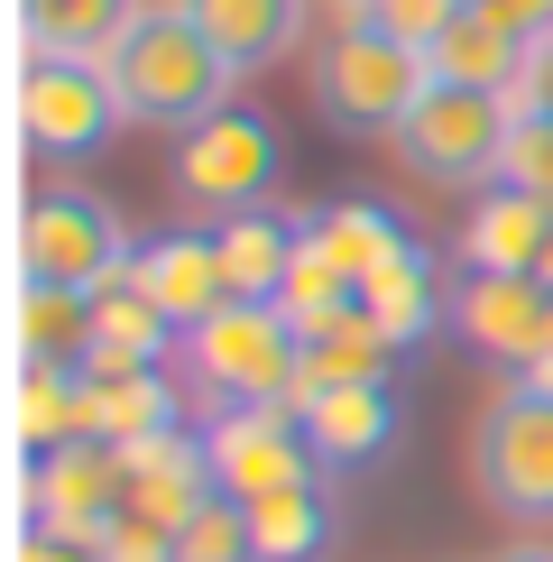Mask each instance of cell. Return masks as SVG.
Instances as JSON below:
<instances>
[{"instance_id":"30bf717a","label":"cell","mask_w":553,"mask_h":562,"mask_svg":"<svg viewBox=\"0 0 553 562\" xmlns=\"http://www.w3.org/2000/svg\"><path fill=\"white\" fill-rule=\"evenodd\" d=\"M19 498H29V526L46 535H75V544H102V526L129 507V471L102 434L65 442V452H37L19 471Z\"/></svg>"},{"instance_id":"277c9868","label":"cell","mask_w":553,"mask_h":562,"mask_svg":"<svg viewBox=\"0 0 553 562\" xmlns=\"http://www.w3.org/2000/svg\"><path fill=\"white\" fill-rule=\"evenodd\" d=\"M471 488L507 526H553V387L507 379L471 415Z\"/></svg>"},{"instance_id":"83f0119b","label":"cell","mask_w":553,"mask_h":562,"mask_svg":"<svg viewBox=\"0 0 553 562\" xmlns=\"http://www.w3.org/2000/svg\"><path fill=\"white\" fill-rule=\"evenodd\" d=\"M351 379H397V350L379 341L369 314H341L323 341H305V387H351ZM295 387V396H305Z\"/></svg>"},{"instance_id":"d6986e66","label":"cell","mask_w":553,"mask_h":562,"mask_svg":"<svg viewBox=\"0 0 553 562\" xmlns=\"http://www.w3.org/2000/svg\"><path fill=\"white\" fill-rule=\"evenodd\" d=\"M184 19L230 56V75H268L305 46V0H184Z\"/></svg>"},{"instance_id":"7402d4cb","label":"cell","mask_w":553,"mask_h":562,"mask_svg":"<svg viewBox=\"0 0 553 562\" xmlns=\"http://www.w3.org/2000/svg\"><path fill=\"white\" fill-rule=\"evenodd\" d=\"M10 425H19V452H29V461L83 442L92 434V379H83V369H19Z\"/></svg>"},{"instance_id":"44dd1931","label":"cell","mask_w":553,"mask_h":562,"mask_svg":"<svg viewBox=\"0 0 553 562\" xmlns=\"http://www.w3.org/2000/svg\"><path fill=\"white\" fill-rule=\"evenodd\" d=\"M138 10L148 0H19V37H29V56H92L102 65Z\"/></svg>"},{"instance_id":"ffe728a7","label":"cell","mask_w":553,"mask_h":562,"mask_svg":"<svg viewBox=\"0 0 553 562\" xmlns=\"http://www.w3.org/2000/svg\"><path fill=\"white\" fill-rule=\"evenodd\" d=\"M526 46H535V37H517V29H498V19L461 10L452 29L425 46V65H433V83H471V92H517V75H526Z\"/></svg>"},{"instance_id":"1f68e13d","label":"cell","mask_w":553,"mask_h":562,"mask_svg":"<svg viewBox=\"0 0 553 562\" xmlns=\"http://www.w3.org/2000/svg\"><path fill=\"white\" fill-rule=\"evenodd\" d=\"M92 562H176V526L138 517V507H121V517L102 526V544H92Z\"/></svg>"},{"instance_id":"4fadbf2b","label":"cell","mask_w":553,"mask_h":562,"mask_svg":"<svg viewBox=\"0 0 553 562\" xmlns=\"http://www.w3.org/2000/svg\"><path fill=\"white\" fill-rule=\"evenodd\" d=\"M544 249H553V203L517 194V184H479L471 213H461L452 268H471V277H535Z\"/></svg>"},{"instance_id":"7a4b0ae2","label":"cell","mask_w":553,"mask_h":562,"mask_svg":"<svg viewBox=\"0 0 553 562\" xmlns=\"http://www.w3.org/2000/svg\"><path fill=\"white\" fill-rule=\"evenodd\" d=\"M425 83H433L425 46L369 29V19H341V29L314 46V65H305L314 121L341 130V138H397V121L425 102Z\"/></svg>"},{"instance_id":"d4e9b609","label":"cell","mask_w":553,"mask_h":562,"mask_svg":"<svg viewBox=\"0 0 553 562\" xmlns=\"http://www.w3.org/2000/svg\"><path fill=\"white\" fill-rule=\"evenodd\" d=\"M249 535H259V562H323L341 544V498H332V488L259 498V507H249Z\"/></svg>"},{"instance_id":"f1b7e54d","label":"cell","mask_w":553,"mask_h":562,"mask_svg":"<svg viewBox=\"0 0 553 562\" xmlns=\"http://www.w3.org/2000/svg\"><path fill=\"white\" fill-rule=\"evenodd\" d=\"M176 562H259L249 507H240V498H203L194 517L176 526Z\"/></svg>"},{"instance_id":"9c48e42d","label":"cell","mask_w":553,"mask_h":562,"mask_svg":"<svg viewBox=\"0 0 553 562\" xmlns=\"http://www.w3.org/2000/svg\"><path fill=\"white\" fill-rule=\"evenodd\" d=\"M203 442H213V480H222V498H240V507L286 498V488H323V480H332L295 406H222Z\"/></svg>"},{"instance_id":"6da1fadb","label":"cell","mask_w":553,"mask_h":562,"mask_svg":"<svg viewBox=\"0 0 553 562\" xmlns=\"http://www.w3.org/2000/svg\"><path fill=\"white\" fill-rule=\"evenodd\" d=\"M102 65H111V92H121V111L138 130H194L213 111H230V83H240L230 56L184 19V0H148Z\"/></svg>"},{"instance_id":"f35d334b","label":"cell","mask_w":553,"mask_h":562,"mask_svg":"<svg viewBox=\"0 0 553 562\" xmlns=\"http://www.w3.org/2000/svg\"><path fill=\"white\" fill-rule=\"evenodd\" d=\"M351 10H360V0H341V19H351Z\"/></svg>"},{"instance_id":"cb8c5ba5","label":"cell","mask_w":553,"mask_h":562,"mask_svg":"<svg viewBox=\"0 0 553 562\" xmlns=\"http://www.w3.org/2000/svg\"><path fill=\"white\" fill-rule=\"evenodd\" d=\"M83 350H92V295L19 277V369H83Z\"/></svg>"},{"instance_id":"5bb4252c","label":"cell","mask_w":553,"mask_h":562,"mask_svg":"<svg viewBox=\"0 0 553 562\" xmlns=\"http://www.w3.org/2000/svg\"><path fill=\"white\" fill-rule=\"evenodd\" d=\"M138 277H148V295L167 304L176 333H194V323H213L230 304V268H222V231L184 222V231H157L148 249H138Z\"/></svg>"},{"instance_id":"7c38bea8","label":"cell","mask_w":553,"mask_h":562,"mask_svg":"<svg viewBox=\"0 0 553 562\" xmlns=\"http://www.w3.org/2000/svg\"><path fill=\"white\" fill-rule=\"evenodd\" d=\"M544 323H553V286L544 277H471V268L452 277V341H471L479 360L526 369L535 341H544Z\"/></svg>"},{"instance_id":"484cf974","label":"cell","mask_w":553,"mask_h":562,"mask_svg":"<svg viewBox=\"0 0 553 562\" xmlns=\"http://www.w3.org/2000/svg\"><path fill=\"white\" fill-rule=\"evenodd\" d=\"M92 434L102 442H157V434H184V406L157 369H129V379H92Z\"/></svg>"},{"instance_id":"d590c367","label":"cell","mask_w":553,"mask_h":562,"mask_svg":"<svg viewBox=\"0 0 553 562\" xmlns=\"http://www.w3.org/2000/svg\"><path fill=\"white\" fill-rule=\"evenodd\" d=\"M517 379H526V387H553V323H544V341H535V360H526Z\"/></svg>"},{"instance_id":"8992f818","label":"cell","mask_w":553,"mask_h":562,"mask_svg":"<svg viewBox=\"0 0 553 562\" xmlns=\"http://www.w3.org/2000/svg\"><path fill=\"white\" fill-rule=\"evenodd\" d=\"M184 350L222 406H295V387H305V333L259 295H230L213 323L184 333Z\"/></svg>"},{"instance_id":"ac0fdd59","label":"cell","mask_w":553,"mask_h":562,"mask_svg":"<svg viewBox=\"0 0 553 562\" xmlns=\"http://www.w3.org/2000/svg\"><path fill=\"white\" fill-rule=\"evenodd\" d=\"M360 314L379 323L387 350H415V341L452 333V277H443V259H433V249H406L387 277L360 286Z\"/></svg>"},{"instance_id":"74e56055","label":"cell","mask_w":553,"mask_h":562,"mask_svg":"<svg viewBox=\"0 0 553 562\" xmlns=\"http://www.w3.org/2000/svg\"><path fill=\"white\" fill-rule=\"evenodd\" d=\"M535 277H544V286H553V249H544V268H535Z\"/></svg>"},{"instance_id":"e0dca14e","label":"cell","mask_w":553,"mask_h":562,"mask_svg":"<svg viewBox=\"0 0 553 562\" xmlns=\"http://www.w3.org/2000/svg\"><path fill=\"white\" fill-rule=\"evenodd\" d=\"M305 240H314L341 277H351V286L387 277L406 249H425V240L397 222V203H379V194H341V203H323V213H305Z\"/></svg>"},{"instance_id":"8fae6325","label":"cell","mask_w":553,"mask_h":562,"mask_svg":"<svg viewBox=\"0 0 553 562\" xmlns=\"http://www.w3.org/2000/svg\"><path fill=\"white\" fill-rule=\"evenodd\" d=\"M295 415H305L323 471H379V461L397 452V434H406V396H397V379L305 387V396H295Z\"/></svg>"},{"instance_id":"52a82bcc","label":"cell","mask_w":553,"mask_h":562,"mask_svg":"<svg viewBox=\"0 0 553 562\" xmlns=\"http://www.w3.org/2000/svg\"><path fill=\"white\" fill-rule=\"evenodd\" d=\"M129 259H138V240L121 231V213H111L102 194H83V184H37L29 213H19V277H29V286L102 295Z\"/></svg>"},{"instance_id":"d6a6232c","label":"cell","mask_w":553,"mask_h":562,"mask_svg":"<svg viewBox=\"0 0 553 562\" xmlns=\"http://www.w3.org/2000/svg\"><path fill=\"white\" fill-rule=\"evenodd\" d=\"M517 111H535V121H553V37L526 46V75H517Z\"/></svg>"},{"instance_id":"603a6c76","label":"cell","mask_w":553,"mask_h":562,"mask_svg":"<svg viewBox=\"0 0 553 562\" xmlns=\"http://www.w3.org/2000/svg\"><path fill=\"white\" fill-rule=\"evenodd\" d=\"M222 231V268H230V295H259L276 304V286H286V268H295V249H305V222H286V213H230L213 222Z\"/></svg>"},{"instance_id":"4dcf8cb0","label":"cell","mask_w":553,"mask_h":562,"mask_svg":"<svg viewBox=\"0 0 553 562\" xmlns=\"http://www.w3.org/2000/svg\"><path fill=\"white\" fill-rule=\"evenodd\" d=\"M461 10H471V0H360L351 19H369V29H387V37H406V46H433Z\"/></svg>"},{"instance_id":"3957f363","label":"cell","mask_w":553,"mask_h":562,"mask_svg":"<svg viewBox=\"0 0 553 562\" xmlns=\"http://www.w3.org/2000/svg\"><path fill=\"white\" fill-rule=\"evenodd\" d=\"M276 176H286V148H276V121L249 102L213 111V121L176 130V157H167V194L176 213L194 222H230V213H259L276 194Z\"/></svg>"},{"instance_id":"4316f807","label":"cell","mask_w":553,"mask_h":562,"mask_svg":"<svg viewBox=\"0 0 553 562\" xmlns=\"http://www.w3.org/2000/svg\"><path fill=\"white\" fill-rule=\"evenodd\" d=\"M276 314H286L305 341H323L341 314H360V286H351V277H341V268L305 240V249H295V268H286V286H276Z\"/></svg>"},{"instance_id":"ba28073f","label":"cell","mask_w":553,"mask_h":562,"mask_svg":"<svg viewBox=\"0 0 553 562\" xmlns=\"http://www.w3.org/2000/svg\"><path fill=\"white\" fill-rule=\"evenodd\" d=\"M121 121L129 111L111 92V65H92V56H29L19 65V138H29V157H46V167L102 157Z\"/></svg>"},{"instance_id":"2e32d148","label":"cell","mask_w":553,"mask_h":562,"mask_svg":"<svg viewBox=\"0 0 553 562\" xmlns=\"http://www.w3.org/2000/svg\"><path fill=\"white\" fill-rule=\"evenodd\" d=\"M111 452H121V442H111ZM121 471H129V507H138V517H157V526H184L203 498H222V480H213V442H203V434L129 442Z\"/></svg>"},{"instance_id":"8d00e7d4","label":"cell","mask_w":553,"mask_h":562,"mask_svg":"<svg viewBox=\"0 0 553 562\" xmlns=\"http://www.w3.org/2000/svg\"><path fill=\"white\" fill-rule=\"evenodd\" d=\"M489 562H553V544H544V535H526V544H507V553H489Z\"/></svg>"},{"instance_id":"9a60e30c","label":"cell","mask_w":553,"mask_h":562,"mask_svg":"<svg viewBox=\"0 0 553 562\" xmlns=\"http://www.w3.org/2000/svg\"><path fill=\"white\" fill-rule=\"evenodd\" d=\"M176 341L167 304L148 295V277H138V259L111 277L102 295H92V350H83V379H129V369H157Z\"/></svg>"},{"instance_id":"5b68a950","label":"cell","mask_w":553,"mask_h":562,"mask_svg":"<svg viewBox=\"0 0 553 562\" xmlns=\"http://www.w3.org/2000/svg\"><path fill=\"white\" fill-rule=\"evenodd\" d=\"M517 138V92H471V83H425V102L397 121V167L415 184H452V194H479L498 184V157Z\"/></svg>"},{"instance_id":"836d02e7","label":"cell","mask_w":553,"mask_h":562,"mask_svg":"<svg viewBox=\"0 0 553 562\" xmlns=\"http://www.w3.org/2000/svg\"><path fill=\"white\" fill-rule=\"evenodd\" d=\"M479 19H498V29H517V37H553V0H471Z\"/></svg>"},{"instance_id":"e575fe53","label":"cell","mask_w":553,"mask_h":562,"mask_svg":"<svg viewBox=\"0 0 553 562\" xmlns=\"http://www.w3.org/2000/svg\"><path fill=\"white\" fill-rule=\"evenodd\" d=\"M19 562H92V544H75V535H46V526H29V535H19Z\"/></svg>"},{"instance_id":"f546056e","label":"cell","mask_w":553,"mask_h":562,"mask_svg":"<svg viewBox=\"0 0 553 562\" xmlns=\"http://www.w3.org/2000/svg\"><path fill=\"white\" fill-rule=\"evenodd\" d=\"M498 184H517V194H544V203H553V121L517 111V138H507V157H498Z\"/></svg>"}]
</instances>
